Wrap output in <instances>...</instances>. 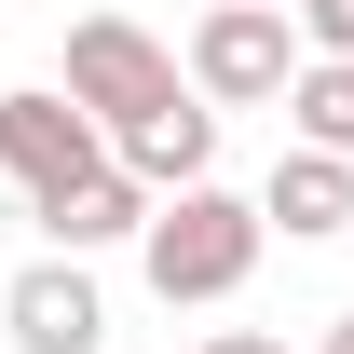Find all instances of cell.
Returning <instances> with one entry per match:
<instances>
[{
	"label": "cell",
	"mask_w": 354,
	"mask_h": 354,
	"mask_svg": "<svg viewBox=\"0 0 354 354\" xmlns=\"http://www.w3.org/2000/svg\"><path fill=\"white\" fill-rule=\"evenodd\" d=\"M259 245H272V218L205 177V191H164V205H150L136 272H150V300H232V286L259 272Z\"/></svg>",
	"instance_id": "6da1fadb"
},
{
	"label": "cell",
	"mask_w": 354,
	"mask_h": 354,
	"mask_svg": "<svg viewBox=\"0 0 354 354\" xmlns=\"http://www.w3.org/2000/svg\"><path fill=\"white\" fill-rule=\"evenodd\" d=\"M68 95H82L95 123H109V150H123L136 123H150V109H177V55L150 41V28H136V14H68Z\"/></svg>",
	"instance_id": "7a4b0ae2"
},
{
	"label": "cell",
	"mask_w": 354,
	"mask_h": 354,
	"mask_svg": "<svg viewBox=\"0 0 354 354\" xmlns=\"http://www.w3.org/2000/svg\"><path fill=\"white\" fill-rule=\"evenodd\" d=\"M313 55H300V14L286 0H218L205 28H191V95L205 109H259V95H286Z\"/></svg>",
	"instance_id": "3957f363"
},
{
	"label": "cell",
	"mask_w": 354,
	"mask_h": 354,
	"mask_svg": "<svg viewBox=\"0 0 354 354\" xmlns=\"http://www.w3.org/2000/svg\"><path fill=\"white\" fill-rule=\"evenodd\" d=\"M0 164L28 177V205H55V191H82V177H109L123 150H109V123H95L68 82H28L0 95Z\"/></svg>",
	"instance_id": "277c9868"
},
{
	"label": "cell",
	"mask_w": 354,
	"mask_h": 354,
	"mask_svg": "<svg viewBox=\"0 0 354 354\" xmlns=\"http://www.w3.org/2000/svg\"><path fill=\"white\" fill-rule=\"evenodd\" d=\"M0 327H14V354H95L109 341V300H95L82 259H28L0 286Z\"/></svg>",
	"instance_id": "5b68a950"
},
{
	"label": "cell",
	"mask_w": 354,
	"mask_h": 354,
	"mask_svg": "<svg viewBox=\"0 0 354 354\" xmlns=\"http://www.w3.org/2000/svg\"><path fill=\"white\" fill-rule=\"evenodd\" d=\"M150 205H164V191H150V177H82V191H55V205H28V218L55 232V259H95V245H136V232H150Z\"/></svg>",
	"instance_id": "8992f818"
},
{
	"label": "cell",
	"mask_w": 354,
	"mask_h": 354,
	"mask_svg": "<svg viewBox=\"0 0 354 354\" xmlns=\"http://www.w3.org/2000/svg\"><path fill=\"white\" fill-rule=\"evenodd\" d=\"M123 177H150V191H205V177H218V109H205V95L150 109V123L123 136Z\"/></svg>",
	"instance_id": "52a82bcc"
},
{
	"label": "cell",
	"mask_w": 354,
	"mask_h": 354,
	"mask_svg": "<svg viewBox=\"0 0 354 354\" xmlns=\"http://www.w3.org/2000/svg\"><path fill=\"white\" fill-rule=\"evenodd\" d=\"M259 218H286V245H313V232H341L354 218V150H286V164H272V191H259Z\"/></svg>",
	"instance_id": "ba28073f"
},
{
	"label": "cell",
	"mask_w": 354,
	"mask_h": 354,
	"mask_svg": "<svg viewBox=\"0 0 354 354\" xmlns=\"http://www.w3.org/2000/svg\"><path fill=\"white\" fill-rule=\"evenodd\" d=\"M286 123H300L313 150H354V68H341V55H313L300 82H286Z\"/></svg>",
	"instance_id": "9c48e42d"
},
{
	"label": "cell",
	"mask_w": 354,
	"mask_h": 354,
	"mask_svg": "<svg viewBox=\"0 0 354 354\" xmlns=\"http://www.w3.org/2000/svg\"><path fill=\"white\" fill-rule=\"evenodd\" d=\"M300 41L313 55H354V0H300Z\"/></svg>",
	"instance_id": "30bf717a"
},
{
	"label": "cell",
	"mask_w": 354,
	"mask_h": 354,
	"mask_svg": "<svg viewBox=\"0 0 354 354\" xmlns=\"http://www.w3.org/2000/svg\"><path fill=\"white\" fill-rule=\"evenodd\" d=\"M205 354H286V341H272V327H218Z\"/></svg>",
	"instance_id": "8fae6325"
},
{
	"label": "cell",
	"mask_w": 354,
	"mask_h": 354,
	"mask_svg": "<svg viewBox=\"0 0 354 354\" xmlns=\"http://www.w3.org/2000/svg\"><path fill=\"white\" fill-rule=\"evenodd\" d=\"M327 354H354V313H341V327H327Z\"/></svg>",
	"instance_id": "7c38bea8"
},
{
	"label": "cell",
	"mask_w": 354,
	"mask_h": 354,
	"mask_svg": "<svg viewBox=\"0 0 354 354\" xmlns=\"http://www.w3.org/2000/svg\"><path fill=\"white\" fill-rule=\"evenodd\" d=\"M286 14H300V0H286Z\"/></svg>",
	"instance_id": "4fadbf2b"
}]
</instances>
